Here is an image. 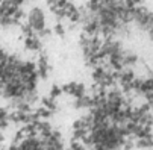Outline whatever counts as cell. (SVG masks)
Returning a JSON list of instances; mask_svg holds the SVG:
<instances>
[{"label":"cell","instance_id":"obj_1","mask_svg":"<svg viewBox=\"0 0 153 150\" xmlns=\"http://www.w3.org/2000/svg\"><path fill=\"white\" fill-rule=\"evenodd\" d=\"M29 23L30 26L35 29V30H41L44 29V15H42V12L39 9H33L30 12V17H29Z\"/></svg>","mask_w":153,"mask_h":150},{"label":"cell","instance_id":"obj_2","mask_svg":"<svg viewBox=\"0 0 153 150\" xmlns=\"http://www.w3.org/2000/svg\"><path fill=\"white\" fill-rule=\"evenodd\" d=\"M64 91L65 93H68V94H71L73 97H82L83 94H85V88H83V85H80V83H68V85H65L64 87Z\"/></svg>","mask_w":153,"mask_h":150},{"label":"cell","instance_id":"obj_3","mask_svg":"<svg viewBox=\"0 0 153 150\" xmlns=\"http://www.w3.org/2000/svg\"><path fill=\"white\" fill-rule=\"evenodd\" d=\"M26 47L29 49V50H39V47H41V44H39V39H38V36L33 33V35H29V36H26Z\"/></svg>","mask_w":153,"mask_h":150},{"label":"cell","instance_id":"obj_4","mask_svg":"<svg viewBox=\"0 0 153 150\" xmlns=\"http://www.w3.org/2000/svg\"><path fill=\"white\" fill-rule=\"evenodd\" d=\"M36 70H38V74L41 76H47V70H49V65H47V59L46 58H41L38 65H36Z\"/></svg>","mask_w":153,"mask_h":150},{"label":"cell","instance_id":"obj_5","mask_svg":"<svg viewBox=\"0 0 153 150\" xmlns=\"http://www.w3.org/2000/svg\"><path fill=\"white\" fill-rule=\"evenodd\" d=\"M61 93H62V90H61L59 87H53V88H52V93H50V96H52L53 99H56V97H58Z\"/></svg>","mask_w":153,"mask_h":150},{"label":"cell","instance_id":"obj_6","mask_svg":"<svg viewBox=\"0 0 153 150\" xmlns=\"http://www.w3.org/2000/svg\"><path fill=\"white\" fill-rule=\"evenodd\" d=\"M55 32H56L58 35H62V33H64V27H62V25H58V26L55 27Z\"/></svg>","mask_w":153,"mask_h":150}]
</instances>
